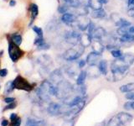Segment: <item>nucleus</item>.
I'll list each match as a JSON object with an SVG mask.
<instances>
[{
	"label": "nucleus",
	"mask_w": 134,
	"mask_h": 126,
	"mask_svg": "<svg viewBox=\"0 0 134 126\" xmlns=\"http://www.w3.org/2000/svg\"><path fill=\"white\" fill-rule=\"evenodd\" d=\"M134 62V56L131 53L123 54L122 56L116 59L111 64V71L114 81L118 82L127 74L130 66Z\"/></svg>",
	"instance_id": "obj_1"
},
{
	"label": "nucleus",
	"mask_w": 134,
	"mask_h": 126,
	"mask_svg": "<svg viewBox=\"0 0 134 126\" xmlns=\"http://www.w3.org/2000/svg\"><path fill=\"white\" fill-rule=\"evenodd\" d=\"M36 95L40 100L47 102L50 99V96L56 95V86H54L49 81H44L37 88Z\"/></svg>",
	"instance_id": "obj_2"
},
{
	"label": "nucleus",
	"mask_w": 134,
	"mask_h": 126,
	"mask_svg": "<svg viewBox=\"0 0 134 126\" xmlns=\"http://www.w3.org/2000/svg\"><path fill=\"white\" fill-rule=\"evenodd\" d=\"M133 119V117L128 113L120 112L108 121L107 126H127Z\"/></svg>",
	"instance_id": "obj_3"
},
{
	"label": "nucleus",
	"mask_w": 134,
	"mask_h": 126,
	"mask_svg": "<svg viewBox=\"0 0 134 126\" xmlns=\"http://www.w3.org/2000/svg\"><path fill=\"white\" fill-rule=\"evenodd\" d=\"M73 90H74L73 86L69 82L65 81V80H63V81L59 82L56 85L55 97H57L60 99H67L70 96Z\"/></svg>",
	"instance_id": "obj_4"
},
{
	"label": "nucleus",
	"mask_w": 134,
	"mask_h": 126,
	"mask_svg": "<svg viewBox=\"0 0 134 126\" xmlns=\"http://www.w3.org/2000/svg\"><path fill=\"white\" fill-rule=\"evenodd\" d=\"M85 47L81 45H75L73 48H70L66 50V51L63 54V58L67 61H76L80 56H81L84 52Z\"/></svg>",
	"instance_id": "obj_5"
},
{
	"label": "nucleus",
	"mask_w": 134,
	"mask_h": 126,
	"mask_svg": "<svg viewBox=\"0 0 134 126\" xmlns=\"http://www.w3.org/2000/svg\"><path fill=\"white\" fill-rule=\"evenodd\" d=\"M14 88L19 90H24V91H31L33 89V86L29 83L26 79H24L21 76H18L14 81H13Z\"/></svg>",
	"instance_id": "obj_6"
},
{
	"label": "nucleus",
	"mask_w": 134,
	"mask_h": 126,
	"mask_svg": "<svg viewBox=\"0 0 134 126\" xmlns=\"http://www.w3.org/2000/svg\"><path fill=\"white\" fill-rule=\"evenodd\" d=\"M8 55H9V57L11 58V60L13 61L16 62L21 56H22L23 51L19 49L18 45H16L14 43H13V42H9V44H8Z\"/></svg>",
	"instance_id": "obj_7"
},
{
	"label": "nucleus",
	"mask_w": 134,
	"mask_h": 126,
	"mask_svg": "<svg viewBox=\"0 0 134 126\" xmlns=\"http://www.w3.org/2000/svg\"><path fill=\"white\" fill-rule=\"evenodd\" d=\"M65 38L68 43L73 45H78V43H80V40H81V35L78 32L70 31L65 34Z\"/></svg>",
	"instance_id": "obj_8"
},
{
	"label": "nucleus",
	"mask_w": 134,
	"mask_h": 126,
	"mask_svg": "<svg viewBox=\"0 0 134 126\" xmlns=\"http://www.w3.org/2000/svg\"><path fill=\"white\" fill-rule=\"evenodd\" d=\"M100 57H102V54L100 53L96 52V51H91L90 54L87 55L86 61L90 66H95L99 63Z\"/></svg>",
	"instance_id": "obj_9"
},
{
	"label": "nucleus",
	"mask_w": 134,
	"mask_h": 126,
	"mask_svg": "<svg viewBox=\"0 0 134 126\" xmlns=\"http://www.w3.org/2000/svg\"><path fill=\"white\" fill-rule=\"evenodd\" d=\"M47 111L49 113V114H50L51 116L59 115L62 113V107H61V105L59 103H49V105L48 106Z\"/></svg>",
	"instance_id": "obj_10"
},
{
	"label": "nucleus",
	"mask_w": 134,
	"mask_h": 126,
	"mask_svg": "<svg viewBox=\"0 0 134 126\" xmlns=\"http://www.w3.org/2000/svg\"><path fill=\"white\" fill-rule=\"evenodd\" d=\"M49 79L53 83H55L56 85L63 81V75H62V71L60 69H56L54 71H52L49 75Z\"/></svg>",
	"instance_id": "obj_11"
},
{
	"label": "nucleus",
	"mask_w": 134,
	"mask_h": 126,
	"mask_svg": "<svg viewBox=\"0 0 134 126\" xmlns=\"http://www.w3.org/2000/svg\"><path fill=\"white\" fill-rule=\"evenodd\" d=\"M60 19L64 24L67 25H70L71 24H73L74 22L76 21L77 18L75 14H72V13H66V14H62Z\"/></svg>",
	"instance_id": "obj_12"
},
{
	"label": "nucleus",
	"mask_w": 134,
	"mask_h": 126,
	"mask_svg": "<svg viewBox=\"0 0 134 126\" xmlns=\"http://www.w3.org/2000/svg\"><path fill=\"white\" fill-rule=\"evenodd\" d=\"M38 62L44 67V68H49L52 65V60L47 55H43L38 58Z\"/></svg>",
	"instance_id": "obj_13"
},
{
	"label": "nucleus",
	"mask_w": 134,
	"mask_h": 126,
	"mask_svg": "<svg viewBox=\"0 0 134 126\" xmlns=\"http://www.w3.org/2000/svg\"><path fill=\"white\" fill-rule=\"evenodd\" d=\"M92 39H93V38L91 37L88 34H83V35H81L80 43H81L82 46H84V47L86 48L92 43Z\"/></svg>",
	"instance_id": "obj_14"
},
{
	"label": "nucleus",
	"mask_w": 134,
	"mask_h": 126,
	"mask_svg": "<svg viewBox=\"0 0 134 126\" xmlns=\"http://www.w3.org/2000/svg\"><path fill=\"white\" fill-rule=\"evenodd\" d=\"M91 16L94 19H103L107 16V14L102 8H99L91 12Z\"/></svg>",
	"instance_id": "obj_15"
},
{
	"label": "nucleus",
	"mask_w": 134,
	"mask_h": 126,
	"mask_svg": "<svg viewBox=\"0 0 134 126\" xmlns=\"http://www.w3.org/2000/svg\"><path fill=\"white\" fill-rule=\"evenodd\" d=\"M107 35V32L106 30L102 28V27H98V28H96L94 34H93V38H96V40H102V38Z\"/></svg>",
	"instance_id": "obj_16"
},
{
	"label": "nucleus",
	"mask_w": 134,
	"mask_h": 126,
	"mask_svg": "<svg viewBox=\"0 0 134 126\" xmlns=\"http://www.w3.org/2000/svg\"><path fill=\"white\" fill-rule=\"evenodd\" d=\"M44 124V120L33 119V118H29L26 121V126H41Z\"/></svg>",
	"instance_id": "obj_17"
},
{
	"label": "nucleus",
	"mask_w": 134,
	"mask_h": 126,
	"mask_svg": "<svg viewBox=\"0 0 134 126\" xmlns=\"http://www.w3.org/2000/svg\"><path fill=\"white\" fill-rule=\"evenodd\" d=\"M98 70L102 75H107L108 71L107 62L106 60H100L98 63Z\"/></svg>",
	"instance_id": "obj_18"
},
{
	"label": "nucleus",
	"mask_w": 134,
	"mask_h": 126,
	"mask_svg": "<svg viewBox=\"0 0 134 126\" xmlns=\"http://www.w3.org/2000/svg\"><path fill=\"white\" fill-rule=\"evenodd\" d=\"M92 48H93V51L98 52L100 54H102L104 50V46L99 40H96L92 43Z\"/></svg>",
	"instance_id": "obj_19"
},
{
	"label": "nucleus",
	"mask_w": 134,
	"mask_h": 126,
	"mask_svg": "<svg viewBox=\"0 0 134 126\" xmlns=\"http://www.w3.org/2000/svg\"><path fill=\"white\" fill-rule=\"evenodd\" d=\"M120 40L122 43H131V42H134V35L133 34H126V35H121Z\"/></svg>",
	"instance_id": "obj_20"
},
{
	"label": "nucleus",
	"mask_w": 134,
	"mask_h": 126,
	"mask_svg": "<svg viewBox=\"0 0 134 126\" xmlns=\"http://www.w3.org/2000/svg\"><path fill=\"white\" fill-rule=\"evenodd\" d=\"M86 71H81L80 74L78 75L77 79H76V85L77 86H82L84 82L86 81Z\"/></svg>",
	"instance_id": "obj_21"
},
{
	"label": "nucleus",
	"mask_w": 134,
	"mask_h": 126,
	"mask_svg": "<svg viewBox=\"0 0 134 126\" xmlns=\"http://www.w3.org/2000/svg\"><path fill=\"white\" fill-rule=\"evenodd\" d=\"M120 91L121 92H130L134 91V82H130L120 87Z\"/></svg>",
	"instance_id": "obj_22"
},
{
	"label": "nucleus",
	"mask_w": 134,
	"mask_h": 126,
	"mask_svg": "<svg viewBox=\"0 0 134 126\" xmlns=\"http://www.w3.org/2000/svg\"><path fill=\"white\" fill-rule=\"evenodd\" d=\"M30 13H31V23H32L34 19L38 16V14H39V8H38L36 4L33 3L30 5Z\"/></svg>",
	"instance_id": "obj_23"
},
{
	"label": "nucleus",
	"mask_w": 134,
	"mask_h": 126,
	"mask_svg": "<svg viewBox=\"0 0 134 126\" xmlns=\"http://www.w3.org/2000/svg\"><path fill=\"white\" fill-rule=\"evenodd\" d=\"M116 26H117L118 28H123V27H129L131 26V23L127 21L125 19H120L119 20H117L115 23Z\"/></svg>",
	"instance_id": "obj_24"
},
{
	"label": "nucleus",
	"mask_w": 134,
	"mask_h": 126,
	"mask_svg": "<svg viewBox=\"0 0 134 126\" xmlns=\"http://www.w3.org/2000/svg\"><path fill=\"white\" fill-rule=\"evenodd\" d=\"M67 5L72 8H79L81 5V3H80V0H63Z\"/></svg>",
	"instance_id": "obj_25"
},
{
	"label": "nucleus",
	"mask_w": 134,
	"mask_h": 126,
	"mask_svg": "<svg viewBox=\"0 0 134 126\" xmlns=\"http://www.w3.org/2000/svg\"><path fill=\"white\" fill-rule=\"evenodd\" d=\"M12 41H13V43H14L16 45L19 46L22 43V37H21L20 35L14 34V35H12Z\"/></svg>",
	"instance_id": "obj_26"
},
{
	"label": "nucleus",
	"mask_w": 134,
	"mask_h": 126,
	"mask_svg": "<svg viewBox=\"0 0 134 126\" xmlns=\"http://www.w3.org/2000/svg\"><path fill=\"white\" fill-rule=\"evenodd\" d=\"M14 89V84H13V82H8L6 86H5V90H4V93H9V92H11Z\"/></svg>",
	"instance_id": "obj_27"
},
{
	"label": "nucleus",
	"mask_w": 134,
	"mask_h": 126,
	"mask_svg": "<svg viewBox=\"0 0 134 126\" xmlns=\"http://www.w3.org/2000/svg\"><path fill=\"white\" fill-rule=\"evenodd\" d=\"M88 35H89L91 37L93 38V34H94V31H95V29H96V27H95V24L94 23H92V22H90L89 25H88Z\"/></svg>",
	"instance_id": "obj_28"
},
{
	"label": "nucleus",
	"mask_w": 134,
	"mask_h": 126,
	"mask_svg": "<svg viewBox=\"0 0 134 126\" xmlns=\"http://www.w3.org/2000/svg\"><path fill=\"white\" fill-rule=\"evenodd\" d=\"M111 56L113 57H115L116 59L117 58H120L121 56H122V52L120 50L118 49H114V50H112L111 51Z\"/></svg>",
	"instance_id": "obj_29"
},
{
	"label": "nucleus",
	"mask_w": 134,
	"mask_h": 126,
	"mask_svg": "<svg viewBox=\"0 0 134 126\" xmlns=\"http://www.w3.org/2000/svg\"><path fill=\"white\" fill-rule=\"evenodd\" d=\"M33 30L35 31L38 36L40 37H43V30H42V29H40V27H37V26H33Z\"/></svg>",
	"instance_id": "obj_30"
},
{
	"label": "nucleus",
	"mask_w": 134,
	"mask_h": 126,
	"mask_svg": "<svg viewBox=\"0 0 134 126\" xmlns=\"http://www.w3.org/2000/svg\"><path fill=\"white\" fill-rule=\"evenodd\" d=\"M124 108L126 109H132L134 110V101L133 102H127L124 104Z\"/></svg>",
	"instance_id": "obj_31"
},
{
	"label": "nucleus",
	"mask_w": 134,
	"mask_h": 126,
	"mask_svg": "<svg viewBox=\"0 0 134 126\" xmlns=\"http://www.w3.org/2000/svg\"><path fill=\"white\" fill-rule=\"evenodd\" d=\"M43 43H44V38H43V37L37 36V38L35 40V45H36L38 46V45H40L43 44Z\"/></svg>",
	"instance_id": "obj_32"
},
{
	"label": "nucleus",
	"mask_w": 134,
	"mask_h": 126,
	"mask_svg": "<svg viewBox=\"0 0 134 126\" xmlns=\"http://www.w3.org/2000/svg\"><path fill=\"white\" fill-rule=\"evenodd\" d=\"M74 125H75L74 119H67L62 124V126H74Z\"/></svg>",
	"instance_id": "obj_33"
},
{
	"label": "nucleus",
	"mask_w": 134,
	"mask_h": 126,
	"mask_svg": "<svg viewBox=\"0 0 134 126\" xmlns=\"http://www.w3.org/2000/svg\"><path fill=\"white\" fill-rule=\"evenodd\" d=\"M49 48V45L46 43H43L40 45H38V50H47Z\"/></svg>",
	"instance_id": "obj_34"
},
{
	"label": "nucleus",
	"mask_w": 134,
	"mask_h": 126,
	"mask_svg": "<svg viewBox=\"0 0 134 126\" xmlns=\"http://www.w3.org/2000/svg\"><path fill=\"white\" fill-rule=\"evenodd\" d=\"M126 98L129 99V100H133L134 101V92H127V94H126Z\"/></svg>",
	"instance_id": "obj_35"
},
{
	"label": "nucleus",
	"mask_w": 134,
	"mask_h": 126,
	"mask_svg": "<svg viewBox=\"0 0 134 126\" xmlns=\"http://www.w3.org/2000/svg\"><path fill=\"white\" fill-rule=\"evenodd\" d=\"M86 61H84V60H80L78 61V66L80 67V68H82V67H84L86 66Z\"/></svg>",
	"instance_id": "obj_36"
},
{
	"label": "nucleus",
	"mask_w": 134,
	"mask_h": 126,
	"mask_svg": "<svg viewBox=\"0 0 134 126\" xmlns=\"http://www.w3.org/2000/svg\"><path fill=\"white\" fill-rule=\"evenodd\" d=\"M16 107V103H11L6 106V108H4V110H7V109H12V108H14Z\"/></svg>",
	"instance_id": "obj_37"
},
{
	"label": "nucleus",
	"mask_w": 134,
	"mask_h": 126,
	"mask_svg": "<svg viewBox=\"0 0 134 126\" xmlns=\"http://www.w3.org/2000/svg\"><path fill=\"white\" fill-rule=\"evenodd\" d=\"M8 74V70L7 69H2L0 70V77H5Z\"/></svg>",
	"instance_id": "obj_38"
},
{
	"label": "nucleus",
	"mask_w": 134,
	"mask_h": 126,
	"mask_svg": "<svg viewBox=\"0 0 134 126\" xmlns=\"http://www.w3.org/2000/svg\"><path fill=\"white\" fill-rule=\"evenodd\" d=\"M14 100H15L14 98H6L5 99H4V102L7 103H14Z\"/></svg>",
	"instance_id": "obj_39"
},
{
	"label": "nucleus",
	"mask_w": 134,
	"mask_h": 126,
	"mask_svg": "<svg viewBox=\"0 0 134 126\" xmlns=\"http://www.w3.org/2000/svg\"><path fill=\"white\" fill-rule=\"evenodd\" d=\"M21 124V119H19V118H17L16 120L13 123V124H14V126H19Z\"/></svg>",
	"instance_id": "obj_40"
},
{
	"label": "nucleus",
	"mask_w": 134,
	"mask_h": 126,
	"mask_svg": "<svg viewBox=\"0 0 134 126\" xmlns=\"http://www.w3.org/2000/svg\"><path fill=\"white\" fill-rule=\"evenodd\" d=\"M128 15L130 17H133L134 18V8H130L129 10H128Z\"/></svg>",
	"instance_id": "obj_41"
},
{
	"label": "nucleus",
	"mask_w": 134,
	"mask_h": 126,
	"mask_svg": "<svg viewBox=\"0 0 134 126\" xmlns=\"http://www.w3.org/2000/svg\"><path fill=\"white\" fill-rule=\"evenodd\" d=\"M17 114L16 113H12V114L10 115V119H11V121L13 122V123H14V122L16 120V119H17Z\"/></svg>",
	"instance_id": "obj_42"
},
{
	"label": "nucleus",
	"mask_w": 134,
	"mask_h": 126,
	"mask_svg": "<svg viewBox=\"0 0 134 126\" xmlns=\"http://www.w3.org/2000/svg\"><path fill=\"white\" fill-rule=\"evenodd\" d=\"M100 5H103V4H106V3H108V1L109 0H96Z\"/></svg>",
	"instance_id": "obj_43"
},
{
	"label": "nucleus",
	"mask_w": 134,
	"mask_h": 126,
	"mask_svg": "<svg viewBox=\"0 0 134 126\" xmlns=\"http://www.w3.org/2000/svg\"><path fill=\"white\" fill-rule=\"evenodd\" d=\"M8 124V120H6V119H3V121H2V123H1V125L2 126H7Z\"/></svg>",
	"instance_id": "obj_44"
},
{
	"label": "nucleus",
	"mask_w": 134,
	"mask_h": 126,
	"mask_svg": "<svg viewBox=\"0 0 134 126\" xmlns=\"http://www.w3.org/2000/svg\"><path fill=\"white\" fill-rule=\"evenodd\" d=\"M15 4H16L15 0H11L10 3H9V5H10V6H12V7H13V6H14Z\"/></svg>",
	"instance_id": "obj_45"
},
{
	"label": "nucleus",
	"mask_w": 134,
	"mask_h": 126,
	"mask_svg": "<svg viewBox=\"0 0 134 126\" xmlns=\"http://www.w3.org/2000/svg\"><path fill=\"white\" fill-rule=\"evenodd\" d=\"M132 74H133V75H134V71H132Z\"/></svg>",
	"instance_id": "obj_46"
},
{
	"label": "nucleus",
	"mask_w": 134,
	"mask_h": 126,
	"mask_svg": "<svg viewBox=\"0 0 134 126\" xmlns=\"http://www.w3.org/2000/svg\"><path fill=\"white\" fill-rule=\"evenodd\" d=\"M102 126H105V125H104V124H102Z\"/></svg>",
	"instance_id": "obj_47"
}]
</instances>
